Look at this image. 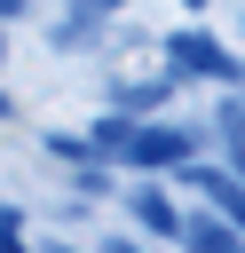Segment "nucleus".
Segmentation results:
<instances>
[{"label": "nucleus", "mask_w": 245, "mask_h": 253, "mask_svg": "<svg viewBox=\"0 0 245 253\" xmlns=\"http://www.w3.org/2000/svg\"><path fill=\"white\" fill-rule=\"evenodd\" d=\"M126 166H190L198 158V126H126Z\"/></svg>", "instance_id": "nucleus-1"}, {"label": "nucleus", "mask_w": 245, "mask_h": 253, "mask_svg": "<svg viewBox=\"0 0 245 253\" xmlns=\"http://www.w3.org/2000/svg\"><path fill=\"white\" fill-rule=\"evenodd\" d=\"M166 63L190 71V79H245V63H237L221 40H205V32H174V40H166Z\"/></svg>", "instance_id": "nucleus-2"}, {"label": "nucleus", "mask_w": 245, "mask_h": 253, "mask_svg": "<svg viewBox=\"0 0 245 253\" xmlns=\"http://www.w3.org/2000/svg\"><path fill=\"white\" fill-rule=\"evenodd\" d=\"M182 174H190V182H198V190H205V198L221 206V221H229V229H245V190H237V182H229L221 166H198V158H190Z\"/></svg>", "instance_id": "nucleus-3"}, {"label": "nucleus", "mask_w": 245, "mask_h": 253, "mask_svg": "<svg viewBox=\"0 0 245 253\" xmlns=\"http://www.w3.org/2000/svg\"><path fill=\"white\" fill-rule=\"evenodd\" d=\"M134 221H142L150 237H182V213H174L166 190H134Z\"/></svg>", "instance_id": "nucleus-4"}, {"label": "nucleus", "mask_w": 245, "mask_h": 253, "mask_svg": "<svg viewBox=\"0 0 245 253\" xmlns=\"http://www.w3.org/2000/svg\"><path fill=\"white\" fill-rule=\"evenodd\" d=\"M95 24H103V16H87V8L63 16V24L47 32V47H55V55H79V47H95Z\"/></svg>", "instance_id": "nucleus-5"}, {"label": "nucleus", "mask_w": 245, "mask_h": 253, "mask_svg": "<svg viewBox=\"0 0 245 253\" xmlns=\"http://www.w3.org/2000/svg\"><path fill=\"white\" fill-rule=\"evenodd\" d=\"M111 103H119V119H126V111H158L166 87H111Z\"/></svg>", "instance_id": "nucleus-6"}, {"label": "nucleus", "mask_w": 245, "mask_h": 253, "mask_svg": "<svg viewBox=\"0 0 245 253\" xmlns=\"http://www.w3.org/2000/svg\"><path fill=\"white\" fill-rule=\"evenodd\" d=\"M47 150H55V158H71V166H95V150H87V134H63V126H55V134H47Z\"/></svg>", "instance_id": "nucleus-7"}, {"label": "nucleus", "mask_w": 245, "mask_h": 253, "mask_svg": "<svg viewBox=\"0 0 245 253\" xmlns=\"http://www.w3.org/2000/svg\"><path fill=\"white\" fill-rule=\"evenodd\" d=\"M0 253H24V213L0 206Z\"/></svg>", "instance_id": "nucleus-8"}, {"label": "nucleus", "mask_w": 245, "mask_h": 253, "mask_svg": "<svg viewBox=\"0 0 245 253\" xmlns=\"http://www.w3.org/2000/svg\"><path fill=\"white\" fill-rule=\"evenodd\" d=\"M79 8H87V16H111V8H119V0H79Z\"/></svg>", "instance_id": "nucleus-9"}, {"label": "nucleus", "mask_w": 245, "mask_h": 253, "mask_svg": "<svg viewBox=\"0 0 245 253\" xmlns=\"http://www.w3.org/2000/svg\"><path fill=\"white\" fill-rule=\"evenodd\" d=\"M8 16H24V0H0V24H8Z\"/></svg>", "instance_id": "nucleus-10"}, {"label": "nucleus", "mask_w": 245, "mask_h": 253, "mask_svg": "<svg viewBox=\"0 0 245 253\" xmlns=\"http://www.w3.org/2000/svg\"><path fill=\"white\" fill-rule=\"evenodd\" d=\"M0 119H8V95H0Z\"/></svg>", "instance_id": "nucleus-11"}, {"label": "nucleus", "mask_w": 245, "mask_h": 253, "mask_svg": "<svg viewBox=\"0 0 245 253\" xmlns=\"http://www.w3.org/2000/svg\"><path fill=\"white\" fill-rule=\"evenodd\" d=\"M47 253H71V245H47Z\"/></svg>", "instance_id": "nucleus-12"}, {"label": "nucleus", "mask_w": 245, "mask_h": 253, "mask_svg": "<svg viewBox=\"0 0 245 253\" xmlns=\"http://www.w3.org/2000/svg\"><path fill=\"white\" fill-rule=\"evenodd\" d=\"M0 55H8V32H0Z\"/></svg>", "instance_id": "nucleus-13"}, {"label": "nucleus", "mask_w": 245, "mask_h": 253, "mask_svg": "<svg viewBox=\"0 0 245 253\" xmlns=\"http://www.w3.org/2000/svg\"><path fill=\"white\" fill-rule=\"evenodd\" d=\"M182 8H205V0H182Z\"/></svg>", "instance_id": "nucleus-14"}, {"label": "nucleus", "mask_w": 245, "mask_h": 253, "mask_svg": "<svg viewBox=\"0 0 245 253\" xmlns=\"http://www.w3.org/2000/svg\"><path fill=\"white\" fill-rule=\"evenodd\" d=\"M237 32H245V16H237Z\"/></svg>", "instance_id": "nucleus-15"}]
</instances>
